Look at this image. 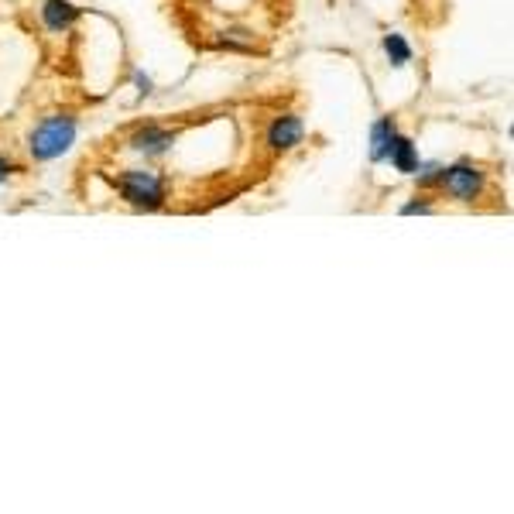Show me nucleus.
Listing matches in <instances>:
<instances>
[{"label": "nucleus", "mask_w": 514, "mask_h": 514, "mask_svg": "<svg viewBox=\"0 0 514 514\" xmlns=\"http://www.w3.org/2000/svg\"><path fill=\"white\" fill-rule=\"evenodd\" d=\"M114 189L127 206L144 213H155L168 203V179L155 168H124L114 179Z\"/></svg>", "instance_id": "obj_1"}, {"label": "nucleus", "mask_w": 514, "mask_h": 514, "mask_svg": "<svg viewBox=\"0 0 514 514\" xmlns=\"http://www.w3.org/2000/svg\"><path fill=\"white\" fill-rule=\"evenodd\" d=\"M79 120L72 110H59V114H48L35 131L28 134V155L35 162H55L76 144Z\"/></svg>", "instance_id": "obj_2"}, {"label": "nucleus", "mask_w": 514, "mask_h": 514, "mask_svg": "<svg viewBox=\"0 0 514 514\" xmlns=\"http://www.w3.org/2000/svg\"><path fill=\"white\" fill-rule=\"evenodd\" d=\"M422 186L425 189L436 186L439 196H449V199H456V203H477V199L487 192V175H484V168L463 162V165L436 168L432 175H425Z\"/></svg>", "instance_id": "obj_3"}, {"label": "nucleus", "mask_w": 514, "mask_h": 514, "mask_svg": "<svg viewBox=\"0 0 514 514\" xmlns=\"http://www.w3.org/2000/svg\"><path fill=\"white\" fill-rule=\"evenodd\" d=\"M305 138V127L299 114H278L268 124V134H264V144H268L271 155H288L295 151Z\"/></svg>", "instance_id": "obj_4"}, {"label": "nucleus", "mask_w": 514, "mask_h": 514, "mask_svg": "<svg viewBox=\"0 0 514 514\" xmlns=\"http://www.w3.org/2000/svg\"><path fill=\"white\" fill-rule=\"evenodd\" d=\"M172 141H175V131H172V127L144 124V127H138V131L131 134V138H127V148L138 151V155L155 158V155H165V151L172 148Z\"/></svg>", "instance_id": "obj_5"}, {"label": "nucleus", "mask_w": 514, "mask_h": 514, "mask_svg": "<svg viewBox=\"0 0 514 514\" xmlns=\"http://www.w3.org/2000/svg\"><path fill=\"white\" fill-rule=\"evenodd\" d=\"M42 21H45L48 31L62 35V31H69L72 24L79 21V7L69 4V0H45V4H42Z\"/></svg>", "instance_id": "obj_6"}, {"label": "nucleus", "mask_w": 514, "mask_h": 514, "mask_svg": "<svg viewBox=\"0 0 514 514\" xmlns=\"http://www.w3.org/2000/svg\"><path fill=\"white\" fill-rule=\"evenodd\" d=\"M388 158H391V165H395L401 175L419 172V151H415V144L408 141V138H401V134H395V141H391Z\"/></svg>", "instance_id": "obj_7"}, {"label": "nucleus", "mask_w": 514, "mask_h": 514, "mask_svg": "<svg viewBox=\"0 0 514 514\" xmlns=\"http://www.w3.org/2000/svg\"><path fill=\"white\" fill-rule=\"evenodd\" d=\"M395 134H398L395 120H391V117L377 120V124H374V134H371V158H374V162L388 158V148H391V141H395Z\"/></svg>", "instance_id": "obj_8"}, {"label": "nucleus", "mask_w": 514, "mask_h": 514, "mask_svg": "<svg viewBox=\"0 0 514 514\" xmlns=\"http://www.w3.org/2000/svg\"><path fill=\"white\" fill-rule=\"evenodd\" d=\"M220 45L223 48H234V52H254L257 38L251 35V31H244V28H227V31H220Z\"/></svg>", "instance_id": "obj_9"}, {"label": "nucleus", "mask_w": 514, "mask_h": 514, "mask_svg": "<svg viewBox=\"0 0 514 514\" xmlns=\"http://www.w3.org/2000/svg\"><path fill=\"white\" fill-rule=\"evenodd\" d=\"M384 52H388V59L395 62V66H405V62H412V48L401 35H388L384 38Z\"/></svg>", "instance_id": "obj_10"}, {"label": "nucleus", "mask_w": 514, "mask_h": 514, "mask_svg": "<svg viewBox=\"0 0 514 514\" xmlns=\"http://www.w3.org/2000/svg\"><path fill=\"white\" fill-rule=\"evenodd\" d=\"M401 213H405V216H412V213H432V199L429 196H419V203H408Z\"/></svg>", "instance_id": "obj_11"}, {"label": "nucleus", "mask_w": 514, "mask_h": 514, "mask_svg": "<svg viewBox=\"0 0 514 514\" xmlns=\"http://www.w3.org/2000/svg\"><path fill=\"white\" fill-rule=\"evenodd\" d=\"M14 172H21V168H18V165H14V162H11V158H4V155H0V186H4V182H7V179H11V175H14Z\"/></svg>", "instance_id": "obj_12"}]
</instances>
